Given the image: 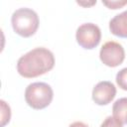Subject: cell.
<instances>
[{
  "mask_svg": "<svg viewBox=\"0 0 127 127\" xmlns=\"http://www.w3.org/2000/svg\"><path fill=\"white\" fill-rule=\"evenodd\" d=\"M99 58L105 65L115 67L123 63L125 59V51L119 43L109 41L101 47Z\"/></svg>",
  "mask_w": 127,
  "mask_h": 127,
  "instance_id": "5",
  "label": "cell"
},
{
  "mask_svg": "<svg viewBox=\"0 0 127 127\" xmlns=\"http://www.w3.org/2000/svg\"><path fill=\"white\" fill-rule=\"evenodd\" d=\"M0 103H1V127H4L10 121L11 110H10V106L4 100H0Z\"/></svg>",
  "mask_w": 127,
  "mask_h": 127,
  "instance_id": "9",
  "label": "cell"
},
{
  "mask_svg": "<svg viewBox=\"0 0 127 127\" xmlns=\"http://www.w3.org/2000/svg\"><path fill=\"white\" fill-rule=\"evenodd\" d=\"M11 23L16 34L24 38H29L37 32L40 21L34 10L30 8H20L12 14Z\"/></svg>",
  "mask_w": 127,
  "mask_h": 127,
  "instance_id": "2",
  "label": "cell"
},
{
  "mask_svg": "<svg viewBox=\"0 0 127 127\" xmlns=\"http://www.w3.org/2000/svg\"><path fill=\"white\" fill-rule=\"evenodd\" d=\"M110 32L119 38H127V10L114 16L109 22Z\"/></svg>",
  "mask_w": 127,
  "mask_h": 127,
  "instance_id": "7",
  "label": "cell"
},
{
  "mask_svg": "<svg viewBox=\"0 0 127 127\" xmlns=\"http://www.w3.org/2000/svg\"><path fill=\"white\" fill-rule=\"evenodd\" d=\"M75 39L81 48L92 50L98 46L101 40V32L97 25L93 23H85L77 28Z\"/></svg>",
  "mask_w": 127,
  "mask_h": 127,
  "instance_id": "4",
  "label": "cell"
},
{
  "mask_svg": "<svg viewBox=\"0 0 127 127\" xmlns=\"http://www.w3.org/2000/svg\"><path fill=\"white\" fill-rule=\"evenodd\" d=\"M102 3L107 6L109 9H119L127 4V0L124 1H102Z\"/></svg>",
  "mask_w": 127,
  "mask_h": 127,
  "instance_id": "12",
  "label": "cell"
},
{
  "mask_svg": "<svg viewBox=\"0 0 127 127\" xmlns=\"http://www.w3.org/2000/svg\"><path fill=\"white\" fill-rule=\"evenodd\" d=\"M54 97L52 87L46 82H33L25 90V100L33 109H44L50 105Z\"/></svg>",
  "mask_w": 127,
  "mask_h": 127,
  "instance_id": "3",
  "label": "cell"
},
{
  "mask_svg": "<svg viewBox=\"0 0 127 127\" xmlns=\"http://www.w3.org/2000/svg\"><path fill=\"white\" fill-rule=\"evenodd\" d=\"M54 65L55 57L53 53L46 48H36L18 60L17 71L26 78H32L47 73Z\"/></svg>",
  "mask_w": 127,
  "mask_h": 127,
  "instance_id": "1",
  "label": "cell"
},
{
  "mask_svg": "<svg viewBox=\"0 0 127 127\" xmlns=\"http://www.w3.org/2000/svg\"><path fill=\"white\" fill-rule=\"evenodd\" d=\"M116 95L115 85L107 80L98 82L92 89V100L98 105L110 103Z\"/></svg>",
  "mask_w": 127,
  "mask_h": 127,
  "instance_id": "6",
  "label": "cell"
},
{
  "mask_svg": "<svg viewBox=\"0 0 127 127\" xmlns=\"http://www.w3.org/2000/svg\"><path fill=\"white\" fill-rule=\"evenodd\" d=\"M100 127H122V123L113 116H108L102 122Z\"/></svg>",
  "mask_w": 127,
  "mask_h": 127,
  "instance_id": "11",
  "label": "cell"
},
{
  "mask_svg": "<svg viewBox=\"0 0 127 127\" xmlns=\"http://www.w3.org/2000/svg\"><path fill=\"white\" fill-rule=\"evenodd\" d=\"M113 117L122 124H127V97L117 99L112 106Z\"/></svg>",
  "mask_w": 127,
  "mask_h": 127,
  "instance_id": "8",
  "label": "cell"
},
{
  "mask_svg": "<svg viewBox=\"0 0 127 127\" xmlns=\"http://www.w3.org/2000/svg\"><path fill=\"white\" fill-rule=\"evenodd\" d=\"M116 82L120 88L127 90V67L122 68L116 74Z\"/></svg>",
  "mask_w": 127,
  "mask_h": 127,
  "instance_id": "10",
  "label": "cell"
}]
</instances>
